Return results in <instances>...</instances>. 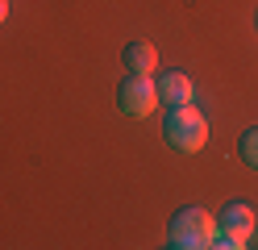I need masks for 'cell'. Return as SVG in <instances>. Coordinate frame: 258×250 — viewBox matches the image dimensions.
I'll return each mask as SVG.
<instances>
[{
	"instance_id": "6da1fadb",
	"label": "cell",
	"mask_w": 258,
	"mask_h": 250,
	"mask_svg": "<svg viewBox=\"0 0 258 250\" xmlns=\"http://www.w3.org/2000/svg\"><path fill=\"white\" fill-rule=\"evenodd\" d=\"M217 238V221L204 209H179L167 225V246L171 250H204Z\"/></svg>"
},
{
	"instance_id": "7a4b0ae2",
	"label": "cell",
	"mask_w": 258,
	"mask_h": 250,
	"mask_svg": "<svg viewBox=\"0 0 258 250\" xmlns=\"http://www.w3.org/2000/svg\"><path fill=\"white\" fill-rule=\"evenodd\" d=\"M163 133H167V142H171L175 150H183V155H196V150L208 142V121H204L196 109L179 105V109H171V113H167Z\"/></svg>"
},
{
	"instance_id": "3957f363",
	"label": "cell",
	"mask_w": 258,
	"mask_h": 250,
	"mask_svg": "<svg viewBox=\"0 0 258 250\" xmlns=\"http://www.w3.org/2000/svg\"><path fill=\"white\" fill-rule=\"evenodd\" d=\"M117 105H121L125 117H146V113H154V105H158V88H154V79H150V75H134V71H129V75L121 79V88H117Z\"/></svg>"
},
{
	"instance_id": "277c9868",
	"label": "cell",
	"mask_w": 258,
	"mask_h": 250,
	"mask_svg": "<svg viewBox=\"0 0 258 250\" xmlns=\"http://www.w3.org/2000/svg\"><path fill=\"white\" fill-rule=\"evenodd\" d=\"M217 233H225V238L237 246H246L250 242V233H254V209L246 205V200H233V205H225L221 213V221H217Z\"/></svg>"
},
{
	"instance_id": "5b68a950",
	"label": "cell",
	"mask_w": 258,
	"mask_h": 250,
	"mask_svg": "<svg viewBox=\"0 0 258 250\" xmlns=\"http://www.w3.org/2000/svg\"><path fill=\"white\" fill-rule=\"evenodd\" d=\"M154 88H158V100H163V109L191 105V96H196V88H191V79H187L183 71H163V79H158Z\"/></svg>"
},
{
	"instance_id": "8992f818",
	"label": "cell",
	"mask_w": 258,
	"mask_h": 250,
	"mask_svg": "<svg viewBox=\"0 0 258 250\" xmlns=\"http://www.w3.org/2000/svg\"><path fill=\"white\" fill-rule=\"evenodd\" d=\"M121 63H125V71H134V75H154V67H158V50L150 42H129L121 50Z\"/></svg>"
},
{
	"instance_id": "52a82bcc",
	"label": "cell",
	"mask_w": 258,
	"mask_h": 250,
	"mask_svg": "<svg viewBox=\"0 0 258 250\" xmlns=\"http://www.w3.org/2000/svg\"><path fill=\"white\" fill-rule=\"evenodd\" d=\"M237 150H241V159H246V167H254V171H258V125L241 133V142H237Z\"/></svg>"
},
{
	"instance_id": "ba28073f",
	"label": "cell",
	"mask_w": 258,
	"mask_h": 250,
	"mask_svg": "<svg viewBox=\"0 0 258 250\" xmlns=\"http://www.w3.org/2000/svg\"><path fill=\"white\" fill-rule=\"evenodd\" d=\"M5 17H9V0H0V21H5Z\"/></svg>"
}]
</instances>
